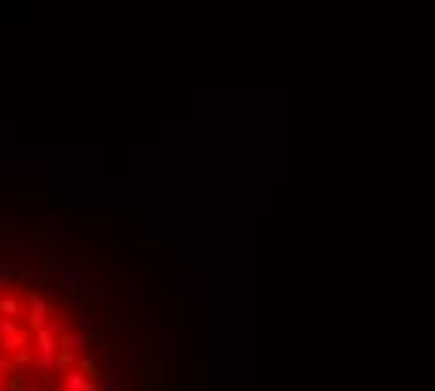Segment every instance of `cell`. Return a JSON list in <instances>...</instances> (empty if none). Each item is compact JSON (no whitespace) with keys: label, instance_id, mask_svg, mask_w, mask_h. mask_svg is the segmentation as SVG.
<instances>
[{"label":"cell","instance_id":"cell-3","mask_svg":"<svg viewBox=\"0 0 435 391\" xmlns=\"http://www.w3.org/2000/svg\"><path fill=\"white\" fill-rule=\"evenodd\" d=\"M79 369H83V373L90 376V380H98V365L90 361V358H83V361H79Z\"/></svg>","mask_w":435,"mask_h":391},{"label":"cell","instance_id":"cell-1","mask_svg":"<svg viewBox=\"0 0 435 391\" xmlns=\"http://www.w3.org/2000/svg\"><path fill=\"white\" fill-rule=\"evenodd\" d=\"M64 391H98V384L83 373H68L64 376Z\"/></svg>","mask_w":435,"mask_h":391},{"label":"cell","instance_id":"cell-4","mask_svg":"<svg viewBox=\"0 0 435 391\" xmlns=\"http://www.w3.org/2000/svg\"><path fill=\"white\" fill-rule=\"evenodd\" d=\"M4 373H8V365H0V384H4V380H8V376H4Z\"/></svg>","mask_w":435,"mask_h":391},{"label":"cell","instance_id":"cell-2","mask_svg":"<svg viewBox=\"0 0 435 391\" xmlns=\"http://www.w3.org/2000/svg\"><path fill=\"white\" fill-rule=\"evenodd\" d=\"M0 312H4V316L11 320V316L19 312V301H16V297H4V301H0Z\"/></svg>","mask_w":435,"mask_h":391}]
</instances>
